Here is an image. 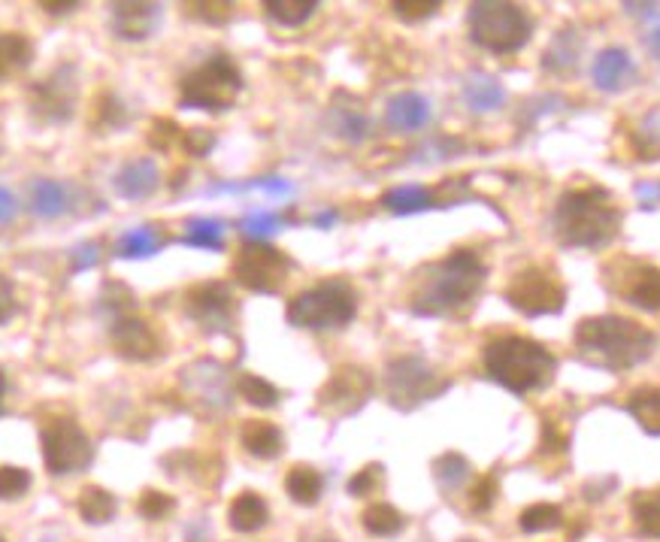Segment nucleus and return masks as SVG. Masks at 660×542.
<instances>
[{
  "label": "nucleus",
  "mask_w": 660,
  "mask_h": 542,
  "mask_svg": "<svg viewBox=\"0 0 660 542\" xmlns=\"http://www.w3.org/2000/svg\"><path fill=\"white\" fill-rule=\"evenodd\" d=\"M49 16H67V13H73L76 10V4H40Z\"/></svg>",
  "instance_id": "nucleus-55"
},
{
  "label": "nucleus",
  "mask_w": 660,
  "mask_h": 542,
  "mask_svg": "<svg viewBox=\"0 0 660 542\" xmlns=\"http://www.w3.org/2000/svg\"><path fill=\"white\" fill-rule=\"evenodd\" d=\"M633 194L639 197V203H642L645 209H654V206H660V182H657V179L639 182V185L633 188Z\"/></svg>",
  "instance_id": "nucleus-52"
},
{
  "label": "nucleus",
  "mask_w": 660,
  "mask_h": 542,
  "mask_svg": "<svg viewBox=\"0 0 660 542\" xmlns=\"http://www.w3.org/2000/svg\"><path fill=\"white\" fill-rule=\"evenodd\" d=\"M494 497H497V482H494L491 476H485V479H479L476 488L470 491V506H473L476 512H485V509H491Z\"/></svg>",
  "instance_id": "nucleus-47"
},
{
  "label": "nucleus",
  "mask_w": 660,
  "mask_h": 542,
  "mask_svg": "<svg viewBox=\"0 0 660 542\" xmlns=\"http://www.w3.org/2000/svg\"><path fill=\"white\" fill-rule=\"evenodd\" d=\"M461 94H464V103L470 106L473 113H494L506 103V88L500 85V79H494L488 73H479V70L464 76Z\"/></svg>",
  "instance_id": "nucleus-22"
},
{
  "label": "nucleus",
  "mask_w": 660,
  "mask_h": 542,
  "mask_svg": "<svg viewBox=\"0 0 660 542\" xmlns=\"http://www.w3.org/2000/svg\"><path fill=\"white\" fill-rule=\"evenodd\" d=\"M621 209L606 188H573L558 200L555 237L570 249H603L618 237Z\"/></svg>",
  "instance_id": "nucleus-3"
},
{
  "label": "nucleus",
  "mask_w": 660,
  "mask_h": 542,
  "mask_svg": "<svg viewBox=\"0 0 660 542\" xmlns=\"http://www.w3.org/2000/svg\"><path fill=\"white\" fill-rule=\"evenodd\" d=\"M31 488V473L25 467H0V500H19Z\"/></svg>",
  "instance_id": "nucleus-41"
},
{
  "label": "nucleus",
  "mask_w": 660,
  "mask_h": 542,
  "mask_svg": "<svg viewBox=\"0 0 660 542\" xmlns=\"http://www.w3.org/2000/svg\"><path fill=\"white\" fill-rule=\"evenodd\" d=\"M188 13L194 19L209 22V25H222V22L231 19V7L228 4H194V7H188Z\"/></svg>",
  "instance_id": "nucleus-48"
},
{
  "label": "nucleus",
  "mask_w": 660,
  "mask_h": 542,
  "mask_svg": "<svg viewBox=\"0 0 660 542\" xmlns=\"http://www.w3.org/2000/svg\"><path fill=\"white\" fill-rule=\"evenodd\" d=\"M364 530L373 536H394L403 530V515L391 503H373L364 509Z\"/></svg>",
  "instance_id": "nucleus-37"
},
{
  "label": "nucleus",
  "mask_w": 660,
  "mask_h": 542,
  "mask_svg": "<svg viewBox=\"0 0 660 542\" xmlns=\"http://www.w3.org/2000/svg\"><path fill=\"white\" fill-rule=\"evenodd\" d=\"M40 449H43V464L52 476L82 473L94 461L91 437L82 430L79 421L64 415H55L40 427Z\"/></svg>",
  "instance_id": "nucleus-8"
},
{
  "label": "nucleus",
  "mask_w": 660,
  "mask_h": 542,
  "mask_svg": "<svg viewBox=\"0 0 660 542\" xmlns=\"http://www.w3.org/2000/svg\"><path fill=\"white\" fill-rule=\"evenodd\" d=\"M243 91V73L228 55H212L179 82V100L191 110L225 113Z\"/></svg>",
  "instance_id": "nucleus-6"
},
{
  "label": "nucleus",
  "mask_w": 660,
  "mask_h": 542,
  "mask_svg": "<svg viewBox=\"0 0 660 542\" xmlns=\"http://www.w3.org/2000/svg\"><path fill=\"white\" fill-rule=\"evenodd\" d=\"M633 76H636L633 61H630V55H627L624 49H618V46L603 49V52L594 58V64H591V79H594V85H597L600 91H621Z\"/></svg>",
  "instance_id": "nucleus-20"
},
{
  "label": "nucleus",
  "mask_w": 660,
  "mask_h": 542,
  "mask_svg": "<svg viewBox=\"0 0 660 542\" xmlns=\"http://www.w3.org/2000/svg\"><path fill=\"white\" fill-rule=\"evenodd\" d=\"M439 7V0H421V4H415V0H400V4H394L391 10L403 19V22H418V19H427V16H433Z\"/></svg>",
  "instance_id": "nucleus-45"
},
{
  "label": "nucleus",
  "mask_w": 660,
  "mask_h": 542,
  "mask_svg": "<svg viewBox=\"0 0 660 542\" xmlns=\"http://www.w3.org/2000/svg\"><path fill=\"white\" fill-rule=\"evenodd\" d=\"M176 137H182L179 128H176V122H170V119H158V122L152 125V137H149V140H152L155 149H170Z\"/></svg>",
  "instance_id": "nucleus-50"
},
{
  "label": "nucleus",
  "mask_w": 660,
  "mask_h": 542,
  "mask_svg": "<svg viewBox=\"0 0 660 542\" xmlns=\"http://www.w3.org/2000/svg\"><path fill=\"white\" fill-rule=\"evenodd\" d=\"M173 506H176V500H173L170 494H164V491H146V494H140V500H137V512H140L143 518H149V521H158V518L170 515Z\"/></svg>",
  "instance_id": "nucleus-42"
},
{
  "label": "nucleus",
  "mask_w": 660,
  "mask_h": 542,
  "mask_svg": "<svg viewBox=\"0 0 660 542\" xmlns=\"http://www.w3.org/2000/svg\"><path fill=\"white\" fill-rule=\"evenodd\" d=\"M627 409L648 433H660V388H636L627 397Z\"/></svg>",
  "instance_id": "nucleus-34"
},
{
  "label": "nucleus",
  "mask_w": 660,
  "mask_h": 542,
  "mask_svg": "<svg viewBox=\"0 0 660 542\" xmlns=\"http://www.w3.org/2000/svg\"><path fill=\"white\" fill-rule=\"evenodd\" d=\"M76 509L88 524H106L109 518L116 515V497L100 485H85L79 491Z\"/></svg>",
  "instance_id": "nucleus-29"
},
{
  "label": "nucleus",
  "mask_w": 660,
  "mask_h": 542,
  "mask_svg": "<svg viewBox=\"0 0 660 542\" xmlns=\"http://www.w3.org/2000/svg\"><path fill=\"white\" fill-rule=\"evenodd\" d=\"M185 246L194 249H209V252H222L225 249V225L215 219H194L185 225Z\"/></svg>",
  "instance_id": "nucleus-35"
},
{
  "label": "nucleus",
  "mask_w": 660,
  "mask_h": 542,
  "mask_svg": "<svg viewBox=\"0 0 660 542\" xmlns=\"http://www.w3.org/2000/svg\"><path fill=\"white\" fill-rule=\"evenodd\" d=\"M240 443H243V449H246L252 458H261V461H273V458H279V455H282V446H285L282 430H279L273 421H261V418L243 424V430H240Z\"/></svg>",
  "instance_id": "nucleus-24"
},
{
  "label": "nucleus",
  "mask_w": 660,
  "mask_h": 542,
  "mask_svg": "<svg viewBox=\"0 0 660 542\" xmlns=\"http://www.w3.org/2000/svg\"><path fill=\"white\" fill-rule=\"evenodd\" d=\"M327 125H330V131H334L340 140H349V143H364L367 134H370V119H367V113L361 110V106H358L352 97H346V94H340V97L334 100V106H330Z\"/></svg>",
  "instance_id": "nucleus-21"
},
{
  "label": "nucleus",
  "mask_w": 660,
  "mask_h": 542,
  "mask_svg": "<svg viewBox=\"0 0 660 542\" xmlns=\"http://www.w3.org/2000/svg\"><path fill=\"white\" fill-rule=\"evenodd\" d=\"M579 49H582V40L576 37V31H573V28H564V31L555 34L552 46L545 49L542 67H545L548 73H570V70L576 67V61H579Z\"/></svg>",
  "instance_id": "nucleus-27"
},
{
  "label": "nucleus",
  "mask_w": 660,
  "mask_h": 542,
  "mask_svg": "<svg viewBox=\"0 0 660 542\" xmlns=\"http://www.w3.org/2000/svg\"><path fill=\"white\" fill-rule=\"evenodd\" d=\"M16 315V288L7 276H0V324Z\"/></svg>",
  "instance_id": "nucleus-51"
},
{
  "label": "nucleus",
  "mask_w": 660,
  "mask_h": 542,
  "mask_svg": "<svg viewBox=\"0 0 660 542\" xmlns=\"http://www.w3.org/2000/svg\"><path fill=\"white\" fill-rule=\"evenodd\" d=\"M212 146H215V134L206 131V128H191V131L182 134V149H185L191 158H206Z\"/></svg>",
  "instance_id": "nucleus-44"
},
{
  "label": "nucleus",
  "mask_w": 660,
  "mask_h": 542,
  "mask_svg": "<svg viewBox=\"0 0 660 542\" xmlns=\"http://www.w3.org/2000/svg\"><path fill=\"white\" fill-rule=\"evenodd\" d=\"M633 524L642 536L660 539V491H639L630 503Z\"/></svg>",
  "instance_id": "nucleus-32"
},
{
  "label": "nucleus",
  "mask_w": 660,
  "mask_h": 542,
  "mask_svg": "<svg viewBox=\"0 0 660 542\" xmlns=\"http://www.w3.org/2000/svg\"><path fill=\"white\" fill-rule=\"evenodd\" d=\"M231 273L243 288H249L255 294H276L285 285L288 273H291V261H288L285 252H279L267 243L249 240L237 252Z\"/></svg>",
  "instance_id": "nucleus-11"
},
{
  "label": "nucleus",
  "mask_w": 660,
  "mask_h": 542,
  "mask_svg": "<svg viewBox=\"0 0 660 542\" xmlns=\"http://www.w3.org/2000/svg\"><path fill=\"white\" fill-rule=\"evenodd\" d=\"M0 542H7V539H4V536H0Z\"/></svg>",
  "instance_id": "nucleus-60"
},
{
  "label": "nucleus",
  "mask_w": 660,
  "mask_h": 542,
  "mask_svg": "<svg viewBox=\"0 0 660 542\" xmlns=\"http://www.w3.org/2000/svg\"><path fill=\"white\" fill-rule=\"evenodd\" d=\"M433 470H436V479H439V485H443V488H458V485L467 479L470 464H467L461 455L449 452V455H443V458L433 464Z\"/></svg>",
  "instance_id": "nucleus-39"
},
{
  "label": "nucleus",
  "mask_w": 660,
  "mask_h": 542,
  "mask_svg": "<svg viewBox=\"0 0 660 542\" xmlns=\"http://www.w3.org/2000/svg\"><path fill=\"white\" fill-rule=\"evenodd\" d=\"M379 473H382V467H379V464L364 467L361 473H355V476H352V482H349V494H355V497H370V494L379 488Z\"/></svg>",
  "instance_id": "nucleus-46"
},
{
  "label": "nucleus",
  "mask_w": 660,
  "mask_h": 542,
  "mask_svg": "<svg viewBox=\"0 0 660 542\" xmlns=\"http://www.w3.org/2000/svg\"><path fill=\"white\" fill-rule=\"evenodd\" d=\"M94 119L97 125H106V128H116V125H125V110H122V100L116 94H103L97 110H94Z\"/></svg>",
  "instance_id": "nucleus-43"
},
{
  "label": "nucleus",
  "mask_w": 660,
  "mask_h": 542,
  "mask_svg": "<svg viewBox=\"0 0 660 542\" xmlns=\"http://www.w3.org/2000/svg\"><path fill=\"white\" fill-rule=\"evenodd\" d=\"M579 352L606 370H633L651 358L657 337L627 315H594L576 328Z\"/></svg>",
  "instance_id": "nucleus-2"
},
{
  "label": "nucleus",
  "mask_w": 660,
  "mask_h": 542,
  "mask_svg": "<svg viewBox=\"0 0 660 542\" xmlns=\"http://www.w3.org/2000/svg\"><path fill=\"white\" fill-rule=\"evenodd\" d=\"M34 64V43L28 34L0 31V82L22 76Z\"/></svg>",
  "instance_id": "nucleus-23"
},
{
  "label": "nucleus",
  "mask_w": 660,
  "mask_h": 542,
  "mask_svg": "<svg viewBox=\"0 0 660 542\" xmlns=\"http://www.w3.org/2000/svg\"><path fill=\"white\" fill-rule=\"evenodd\" d=\"M370 391H373L370 373L364 367L346 364V367L334 370V376L321 385L318 406L330 415H352L367 403Z\"/></svg>",
  "instance_id": "nucleus-13"
},
{
  "label": "nucleus",
  "mask_w": 660,
  "mask_h": 542,
  "mask_svg": "<svg viewBox=\"0 0 660 542\" xmlns=\"http://www.w3.org/2000/svg\"><path fill=\"white\" fill-rule=\"evenodd\" d=\"M4 394H7V376L0 370V409H4Z\"/></svg>",
  "instance_id": "nucleus-59"
},
{
  "label": "nucleus",
  "mask_w": 660,
  "mask_h": 542,
  "mask_svg": "<svg viewBox=\"0 0 660 542\" xmlns=\"http://www.w3.org/2000/svg\"><path fill=\"white\" fill-rule=\"evenodd\" d=\"M506 300L512 309H518L524 315H552V312L564 309L567 291L552 270L533 264V267H524L521 273L512 276V282L506 288Z\"/></svg>",
  "instance_id": "nucleus-10"
},
{
  "label": "nucleus",
  "mask_w": 660,
  "mask_h": 542,
  "mask_svg": "<svg viewBox=\"0 0 660 542\" xmlns=\"http://www.w3.org/2000/svg\"><path fill=\"white\" fill-rule=\"evenodd\" d=\"M158 22H161L158 4H116L113 7V34L125 43L149 40Z\"/></svg>",
  "instance_id": "nucleus-17"
},
{
  "label": "nucleus",
  "mask_w": 660,
  "mask_h": 542,
  "mask_svg": "<svg viewBox=\"0 0 660 542\" xmlns=\"http://www.w3.org/2000/svg\"><path fill=\"white\" fill-rule=\"evenodd\" d=\"M327 542H330V539H327Z\"/></svg>",
  "instance_id": "nucleus-61"
},
{
  "label": "nucleus",
  "mask_w": 660,
  "mask_h": 542,
  "mask_svg": "<svg viewBox=\"0 0 660 542\" xmlns=\"http://www.w3.org/2000/svg\"><path fill=\"white\" fill-rule=\"evenodd\" d=\"M264 10L282 28H300L315 16L318 4L315 0H267Z\"/></svg>",
  "instance_id": "nucleus-33"
},
{
  "label": "nucleus",
  "mask_w": 660,
  "mask_h": 542,
  "mask_svg": "<svg viewBox=\"0 0 660 542\" xmlns=\"http://www.w3.org/2000/svg\"><path fill=\"white\" fill-rule=\"evenodd\" d=\"M16 197H13V191L10 188H4L0 185V225H7V222H13L16 219Z\"/></svg>",
  "instance_id": "nucleus-54"
},
{
  "label": "nucleus",
  "mask_w": 660,
  "mask_h": 542,
  "mask_svg": "<svg viewBox=\"0 0 660 542\" xmlns=\"http://www.w3.org/2000/svg\"><path fill=\"white\" fill-rule=\"evenodd\" d=\"M237 391L246 403L258 406V409H273L279 403V391L273 382H267L264 376H255V373H243L237 379Z\"/></svg>",
  "instance_id": "nucleus-36"
},
{
  "label": "nucleus",
  "mask_w": 660,
  "mask_h": 542,
  "mask_svg": "<svg viewBox=\"0 0 660 542\" xmlns=\"http://www.w3.org/2000/svg\"><path fill=\"white\" fill-rule=\"evenodd\" d=\"M382 206L397 212V215H412V212L430 209L433 206V194L424 185H397V188H391L382 197Z\"/></svg>",
  "instance_id": "nucleus-31"
},
{
  "label": "nucleus",
  "mask_w": 660,
  "mask_h": 542,
  "mask_svg": "<svg viewBox=\"0 0 660 542\" xmlns=\"http://www.w3.org/2000/svg\"><path fill=\"white\" fill-rule=\"evenodd\" d=\"M334 222H337V212H334V209H330V212H318L315 219H312V225H318V228H330Z\"/></svg>",
  "instance_id": "nucleus-57"
},
{
  "label": "nucleus",
  "mask_w": 660,
  "mask_h": 542,
  "mask_svg": "<svg viewBox=\"0 0 660 542\" xmlns=\"http://www.w3.org/2000/svg\"><path fill=\"white\" fill-rule=\"evenodd\" d=\"M488 267L470 249H455L443 261L418 270L409 306L418 315H458L473 306L485 285Z\"/></svg>",
  "instance_id": "nucleus-1"
},
{
  "label": "nucleus",
  "mask_w": 660,
  "mask_h": 542,
  "mask_svg": "<svg viewBox=\"0 0 660 542\" xmlns=\"http://www.w3.org/2000/svg\"><path fill=\"white\" fill-rule=\"evenodd\" d=\"M279 225H282V219H279L276 212L258 209V212H252V215H246V219H243V234L249 240H255V243H264L267 237H273L279 231Z\"/></svg>",
  "instance_id": "nucleus-40"
},
{
  "label": "nucleus",
  "mask_w": 660,
  "mask_h": 542,
  "mask_svg": "<svg viewBox=\"0 0 660 542\" xmlns=\"http://www.w3.org/2000/svg\"><path fill=\"white\" fill-rule=\"evenodd\" d=\"M113 185L125 200H149L161 188V170L152 158H134L116 173Z\"/></svg>",
  "instance_id": "nucleus-18"
},
{
  "label": "nucleus",
  "mask_w": 660,
  "mask_h": 542,
  "mask_svg": "<svg viewBox=\"0 0 660 542\" xmlns=\"http://www.w3.org/2000/svg\"><path fill=\"white\" fill-rule=\"evenodd\" d=\"M31 212L40 215V219H58L64 215L73 203V194L64 182H55V179H37L31 185Z\"/></svg>",
  "instance_id": "nucleus-25"
},
{
  "label": "nucleus",
  "mask_w": 660,
  "mask_h": 542,
  "mask_svg": "<svg viewBox=\"0 0 660 542\" xmlns=\"http://www.w3.org/2000/svg\"><path fill=\"white\" fill-rule=\"evenodd\" d=\"M624 10H633V16H654L660 7L657 4H624Z\"/></svg>",
  "instance_id": "nucleus-56"
},
{
  "label": "nucleus",
  "mask_w": 660,
  "mask_h": 542,
  "mask_svg": "<svg viewBox=\"0 0 660 542\" xmlns=\"http://www.w3.org/2000/svg\"><path fill=\"white\" fill-rule=\"evenodd\" d=\"M321 488H324L321 473H318V470H312V467H306V464L291 467V470H288V476H285V491H288V494H291V500H294V503H300V506H312V503H318Z\"/></svg>",
  "instance_id": "nucleus-30"
},
{
  "label": "nucleus",
  "mask_w": 660,
  "mask_h": 542,
  "mask_svg": "<svg viewBox=\"0 0 660 542\" xmlns=\"http://www.w3.org/2000/svg\"><path fill=\"white\" fill-rule=\"evenodd\" d=\"M109 340H113V349L119 358L134 361V364H149L161 355V337L152 324L140 315H125L113 324L109 331Z\"/></svg>",
  "instance_id": "nucleus-15"
},
{
  "label": "nucleus",
  "mask_w": 660,
  "mask_h": 542,
  "mask_svg": "<svg viewBox=\"0 0 660 542\" xmlns=\"http://www.w3.org/2000/svg\"><path fill=\"white\" fill-rule=\"evenodd\" d=\"M624 300L645 312H660V267L651 264H624L621 282L615 285Z\"/></svg>",
  "instance_id": "nucleus-16"
},
{
  "label": "nucleus",
  "mask_w": 660,
  "mask_h": 542,
  "mask_svg": "<svg viewBox=\"0 0 660 542\" xmlns=\"http://www.w3.org/2000/svg\"><path fill=\"white\" fill-rule=\"evenodd\" d=\"M358 315V294L346 279H324L306 291H300L285 318L300 331H340Z\"/></svg>",
  "instance_id": "nucleus-5"
},
{
  "label": "nucleus",
  "mask_w": 660,
  "mask_h": 542,
  "mask_svg": "<svg viewBox=\"0 0 660 542\" xmlns=\"http://www.w3.org/2000/svg\"><path fill=\"white\" fill-rule=\"evenodd\" d=\"M639 143H642L645 152H657V149H660V106L642 122V128H639Z\"/></svg>",
  "instance_id": "nucleus-49"
},
{
  "label": "nucleus",
  "mask_w": 660,
  "mask_h": 542,
  "mask_svg": "<svg viewBox=\"0 0 660 542\" xmlns=\"http://www.w3.org/2000/svg\"><path fill=\"white\" fill-rule=\"evenodd\" d=\"M648 49H651V55L660 61V28H654V31L648 34Z\"/></svg>",
  "instance_id": "nucleus-58"
},
{
  "label": "nucleus",
  "mask_w": 660,
  "mask_h": 542,
  "mask_svg": "<svg viewBox=\"0 0 660 542\" xmlns=\"http://www.w3.org/2000/svg\"><path fill=\"white\" fill-rule=\"evenodd\" d=\"M561 509L552 506V503H533L521 512L518 524L524 533H545V530H555L561 524Z\"/></svg>",
  "instance_id": "nucleus-38"
},
{
  "label": "nucleus",
  "mask_w": 660,
  "mask_h": 542,
  "mask_svg": "<svg viewBox=\"0 0 660 542\" xmlns=\"http://www.w3.org/2000/svg\"><path fill=\"white\" fill-rule=\"evenodd\" d=\"M76 100H79V79L73 64L55 67L49 76L37 79L28 91V106L34 119L43 125H64L76 113Z\"/></svg>",
  "instance_id": "nucleus-9"
},
{
  "label": "nucleus",
  "mask_w": 660,
  "mask_h": 542,
  "mask_svg": "<svg viewBox=\"0 0 660 542\" xmlns=\"http://www.w3.org/2000/svg\"><path fill=\"white\" fill-rule=\"evenodd\" d=\"M267 518H270V509H267L264 497L255 494V491L237 494L234 503H231V509H228V521H231V527H234L237 533H255V530H261V527L267 524Z\"/></svg>",
  "instance_id": "nucleus-26"
},
{
  "label": "nucleus",
  "mask_w": 660,
  "mask_h": 542,
  "mask_svg": "<svg viewBox=\"0 0 660 542\" xmlns=\"http://www.w3.org/2000/svg\"><path fill=\"white\" fill-rule=\"evenodd\" d=\"M385 382L391 403L400 409H412L446 388V382H439L436 373L421 358H397L394 364H388Z\"/></svg>",
  "instance_id": "nucleus-12"
},
{
  "label": "nucleus",
  "mask_w": 660,
  "mask_h": 542,
  "mask_svg": "<svg viewBox=\"0 0 660 542\" xmlns=\"http://www.w3.org/2000/svg\"><path fill=\"white\" fill-rule=\"evenodd\" d=\"M97 243H85V246H79L76 252H73V267L76 270H88V267H94L97 264Z\"/></svg>",
  "instance_id": "nucleus-53"
},
{
  "label": "nucleus",
  "mask_w": 660,
  "mask_h": 542,
  "mask_svg": "<svg viewBox=\"0 0 660 542\" xmlns=\"http://www.w3.org/2000/svg\"><path fill=\"white\" fill-rule=\"evenodd\" d=\"M430 122V103L427 97L415 94V91H403L397 97L388 100L385 110V125L397 134H412L421 131Z\"/></svg>",
  "instance_id": "nucleus-19"
},
{
  "label": "nucleus",
  "mask_w": 660,
  "mask_h": 542,
  "mask_svg": "<svg viewBox=\"0 0 660 542\" xmlns=\"http://www.w3.org/2000/svg\"><path fill=\"white\" fill-rule=\"evenodd\" d=\"M164 234L155 225H143V228H131L128 234L119 237L116 243V255L122 258H152L161 246H164Z\"/></svg>",
  "instance_id": "nucleus-28"
},
{
  "label": "nucleus",
  "mask_w": 660,
  "mask_h": 542,
  "mask_svg": "<svg viewBox=\"0 0 660 542\" xmlns=\"http://www.w3.org/2000/svg\"><path fill=\"white\" fill-rule=\"evenodd\" d=\"M185 312L203 331H231L234 294L225 282H200L185 291Z\"/></svg>",
  "instance_id": "nucleus-14"
},
{
  "label": "nucleus",
  "mask_w": 660,
  "mask_h": 542,
  "mask_svg": "<svg viewBox=\"0 0 660 542\" xmlns=\"http://www.w3.org/2000/svg\"><path fill=\"white\" fill-rule=\"evenodd\" d=\"M485 373L512 394L545 391L555 379L558 361L545 346L524 337H497L482 349Z\"/></svg>",
  "instance_id": "nucleus-4"
},
{
  "label": "nucleus",
  "mask_w": 660,
  "mask_h": 542,
  "mask_svg": "<svg viewBox=\"0 0 660 542\" xmlns=\"http://www.w3.org/2000/svg\"><path fill=\"white\" fill-rule=\"evenodd\" d=\"M470 40L494 55L521 52L533 34V22L524 7L515 4H473L467 13Z\"/></svg>",
  "instance_id": "nucleus-7"
}]
</instances>
